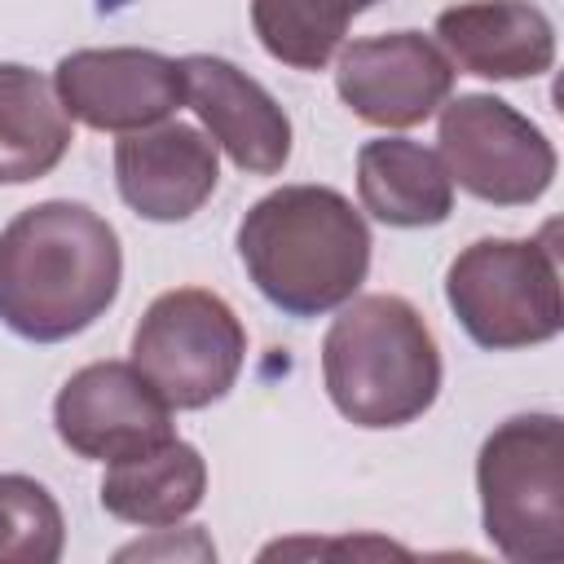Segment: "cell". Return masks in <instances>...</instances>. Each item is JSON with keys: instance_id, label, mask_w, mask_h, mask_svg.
<instances>
[{"instance_id": "cell-15", "label": "cell", "mask_w": 564, "mask_h": 564, "mask_svg": "<svg viewBox=\"0 0 564 564\" xmlns=\"http://www.w3.org/2000/svg\"><path fill=\"white\" fill-rule=\"evenodd\" d=\"M203 494H207V463L181 436H167L141 454L106 463V476L97 485L106 516L141 529L181 524L203 502Z\"/></svg>"}, {"instance_id": "cell-4", "label": "cell", "mask_w": 564, "mask_h": 564, "mask_svg": "<svg viewBox=\"0 0 564 564\" xmlns=\"http://www.w3.org/2000/svg\"><path fill=\"white\" fill-rule=\"evenodd\" d=\"M480 529L511 564L564 560V423L555 414L502 419L476 454Z\"/></svg>"}, {"instance_id": "cell-16", "label": "cell", "mask_w": 564, "mask_h": 564, "mask_svg": "<svg viewBox=\"0 0 564 564\" xmlns=\"http://www.w3.org/2000/svg\"><path fill=\"white\" fill-rule=\"evenodd\" d=\"M70 123L53 79L22 62H0V185L48 176L75 141Z\"/></svg>"}, {"instance_id": "cell-2", "label": "cell", "mask_w": 564, "mask_h": 564, "mask_svg": "<svg viewBox=\"0 0 564 564\" xmlns=\"http://www.w3.org/2000/svg\"><path fill=\"white\" fill-rule=\"evenodd\" d=\"M256 291L286 317L348 304L370 273V225L330 185H282L247 207L234 234Z\"/></svg>"}, {"instance_id": "cell-11", "label": "cell", "mask_w": 564, "mask_h": 564, "mask_svg": "<svg viewBox=\"0 0 564 564\" xmlns=\"http://www.w3.org/2000/svg\"><path fill=\"white\" fill-rule=\"evenodd\" d=\"M185 101L203 119L216 150H225L242 172L273 176L291 159V119L264 84L216 53L181 57Z\"/></svg>"}, {"instance_id": "cell-6", "label": "cell", "mask_w": 564, "mask_h": 564, "mask_svg": "<svg viewBox=\"0 0 564 564\" xmlns=\"http://www.w3.org/2000/svg\"><path fill=\"white\" fill-rule=\"evenodd\" d=\"M247 361L238 313L203 286H176L150 300L132 330V366L172 410L216 405Z\"/></svg>"}, {"instance_id": "cell-19", "label": "cell", "mask_w": 564, "mask_h": 564, "mask_svg": "<svg viewBox=\"0 0 564 564\" xmlns=\"http://www.w3.org/2000/svg\"><path fill=\"white\" fill-rule=\"evenodd\" d=\"M163 533V542H132V546H123L119 551V560H154V555H194V560H216V546L207 542V538H198V542H172V524H163L159 529Z\"/></svg>"}, {"instance_id": "cell-3", "label": "cell", "mask_w": 564, "mask_h": 564, "mask_svg": "<svg viewBox=\"0 0 564 564\" xmlns=\"http://www.w3.org/2000/svg\"><path fill=\"white\" fill-rule=\"evenodd\" d=\"M330 405L357 427H405L441 392V348L423 313L388 291L352 295L322 339Z\"/></svg>"}, {"instance_id": "cell-17", "label": "cell", "mask_w": 564, "mask_h": 564, "mask_svg": "<svg viewBox=\"0 0 564 564\" xmlns=\"http://www.w3.org/2000/svg\"><path fill=\"white\" fill-rule=\"evenodd\" d=\"M375 0H251L260 48L295 70H322L348 35V22Z\"/></svg>"}, {"instance_id": "cell-18", "label": "cell", "mask_w": 564, "mask_h": 564, "mask_svg": "<svg viewBox=\"0 0 564 564\" xmlns=\"http://www.w3.org/2000/svg\"><path fill=\"white\" fill-rule=\"evenodd\" d=\"M66 551V520L57 498L22 471L0 476V564H57Z\"/></svg>"}, {"instance_id": "cell-10", "label": "cell", "mask_w": 564, "mask_h": 564, "mask_svg": "<svg viewBox=\"0 0 564 564\" xmlns=\"http://www.w3.org/2000/svg\"><path fill=\"white\" fill-rule=\"evenodd\" d=\"M53 427L70 454L93 463H115L176 436L172 405L132 361H93L75 370L53 401Z\"/></svg>"}, {"instance_id": "cell-5", "label": "cell", "mask_w": 564, "mask_h": 564, "mask_svg": "<svg viewBox=\"0 0 564 564\" xmlns=\"http://www.w3.org/2000/svg\"><path fill=\"white\" fill-rule=\"evenodd\" d=\"M555 225L542 238H476L445 269V300L471 344L489 352L533 348L560 335V251Z\"/></svg>"}, {"instance_id": "cell-13", "label": "cell", "mask_w": 564, "mask_h": 564, "mask_svg": "<svg viewBox=\"0 0 564 564\" xmlns=\"http://www.w3.org/2000/svg\"><path fill=\"white\" fill-rule=\"evenodd\" d=\"M436 44L454 70L480 79H538L555 66V26L529 0H467L436 13Z\"/></svg>"}, {"instance_id": "cell-8", "label": "cell", "mask_w": 564, "mask_h": 564, "mask_svg": "<svg viewBox=\"0 0 564 564\" xmlns=\"http://www.w3.org/2000/svg\"><path fill=\"white\" fill-rule=\"evenodd\" d=\"M339 101L375 128H414L454 93V62L423 31H388L352 40L335 62Z\"/></svg>"}, {"instance_id": "cell-14", "label": "cell", "mask_w": 564, "mask_h": 564, "mask_svg": "<svg viewBox=\"0 0 564 564\" xmlns=\"http://www.w3.org/2000/svg\"><path fill=\"white\" fill-rule=\"evenodd\" d=\"M357 198L392 229H427L449 220L454 181L436 150L410 137H375L357 150Z\"/></svg>"}, {"instance_id": "cell-12", "label": "cell", "mask_w": 564, "mask_h": 564, "mask_svg": "<svg viewBox=\"0 0 564 564\" xmlns=\"http://www.w3.org/2000/svg\"><path fill=\"white\" fill-rule=\"evenodd\" d=\"M220 181L216 141L189 123H154L141 132H123L115 145V185L119 198L154 225L189 220Z\"/></svg>"}, {"instance_id": "cell-7", "label": "cell", "mask_w": 564, "mask_h": 564, "mask_svg": "<svg viewBox=\"0 0 564 564\" xmlns=\"http://www.w3.org/2000/svg\"><path fill=\"white\" fill-rule=\"evenodd\" d=\"M441 163L458 189L494 207H529L555 181V145L511 101L463 93L441 106Z\"/></svg>"}, {"instance_id": "cell-1", "label": "cell", "mask_w": 564, "mask_h": 564, "mask_svg": "<svg viewBox=\"0 0 564 564\" xmlns=\"http://www.w3.org/2000/svg\"><path fill=\"white\" fill-rule=\"evenodd\" d=\"M123 247L88 203L48 198L0 229V322L31 344L84 335L115 304Z\"/></svg>"}, {"instance_id": "cell-9", "label": "cell", "mask_w": 564, "mask_h": 564, "mask_svg": "<svg viewBox=\"0 0 564 564\" xmlns=\"http://www.w3.org/2000/svg\"><path fill=\"white\" fill-rule=\"evenodd\" d=\"M57 101L93 132H141L185 101L181 62L154 48H75L53 70Z\"/></svg>"}]
</instances>
